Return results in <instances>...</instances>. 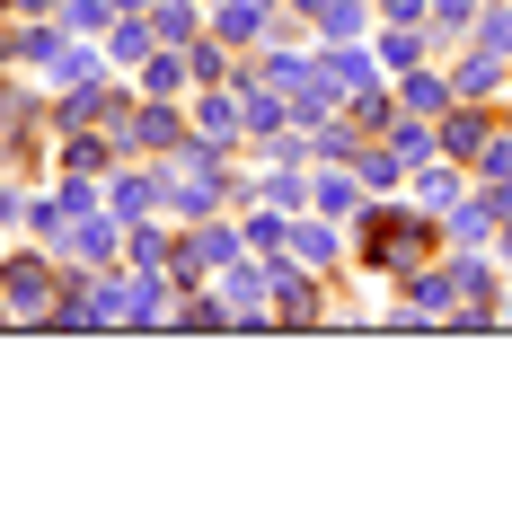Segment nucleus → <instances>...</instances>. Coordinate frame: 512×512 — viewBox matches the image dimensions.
<instances>
[{
  "mask_svg": "<svg viewBox=\"0 0 512 512\" xmlns=\"http://www.w3.org/2000/svg\"><path fill=\"white\" fill-rule=\"evenodd\" d=\"M477 36H486V53H512V9H486Z\"/></svg>",
  "mask_w": 512,
  "mask_h": 512,
  "instance_id": "f257e3e1",
  "label": "nucleus"
}]
</instances>
